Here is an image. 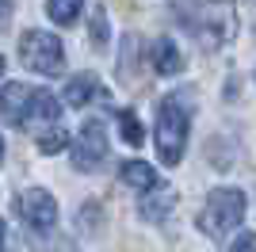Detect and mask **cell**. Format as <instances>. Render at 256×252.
Segmentation results:
<instances>
[{
    "label": "cell",
    "mask_w": 256,
    "mask_h": 252,
    "mask_svg": "<svg viewBox=\"0 0 256 252\" xmlns=\"http://www.w3.org/2000/svg\"><path fill=\"white\" fill-rule=\"evenodd\" d=\"M184 23L192 27L199 50L214 54L222 50L226 42L237 34V12L230 0H206V4H195L192 12H184Z\"/></svg>",
    "instance_id": "cell-1"
},
{
    "label": "cell",
    "mask_w": 256,
    "mask_h": 252,
    "mask_svg": "<svg viewBox=\"0 0 256 252\" xmlns=\"http://www.w3.org/2000/svg\"><path fill=\"white\" fill-rule=\"evenodd\" d=\"M188 149V96H164L157 107V153L168 168L184 160Z\"/></svg>",
    "instance_id": "cell-2"
},
{
    "label": "cell",
    "mask_w": 256,
    "mask_h": 252,
    "mask_svg": "<svg viewBox=\"0 0 256 252\" xmlns=\"http://www.w3.org/2000/svg\"><path fill=\"white\" fill-rule=\"evenodd\" d=\"M241 222H245V191L214 188L210 195H206L203 214H199V230H203L210 241H226Z\"/></svg>",
    "instance_id": "cell-3"
},
{
    "label": "cell",
    "mask_w": 256,
    "mask_h": 252,
    "mask_svg": "<svg viewBox=\"0 0 256 252\" xmlns=\"http://www.w3.org/2000/svg\"><path fill=\"white\" fill-rule=\"evenodd\" d=\"M20 62L38 76H58L65 69L62 38L50 31H23L20 34Z\"/></svg>",
    "instance_id": "cell-4"
},
{
    "label": "cell",
    "mask_w": 256,
    "mask_h": 252,
    "mask_svg": "<svg viewBox=\"0 0 256 252\" xmlns=\"http://www.w3.org/2000/svg\"><path fill=\"white\" fill-rule=\"evenodd\" d=\"M107 160V130L104 122H84L80 126V134L73 142V168L76 172H96L100 164Z\"/></svg>",
    "instance_id": "cell-5"
},
{
    "label": "cell",
    "mask_w": 256,
    "mask_h": 252,
    "mask_svg": "<svg viewBox=\"0 0 256 252\" xmlns=\"http://www.w3.org/2000/svg\"><path fill=\"white\" fill-rule=\"evenodd\" d=\"M12 206H16V214H20L31 230H54V222H58V202H54V195L42 191V188L20 191V195L12 199Z\"/></svg>",
    "instance_id": "cell-6"
},
{
    "label": "cell",
    "mask_w": 256,
    "mask_h": 252,
    "mask_svg": "<svg viewBox=\"0 0 256 252\" xmlns=\"http://www.w3.org/2000/svg\"><path fill=\"white\" fill-rule=\"evenodd\" d=\"M31 96H34L31 84H20V80L4 84V88H0V118H4V122L23 126V118H27V107H31Z\"/></svg>",
    "instance_id": "cell-7"
},
{
    "label": "cell",
    "mask_w": 256,
    "mask_h": 252,
    "mask_svg": "<svg viewBox=\"0 0 256 252\" xmlns=\"http://www.w3.org/2000/svg\"><path fill=\"white\" fill-rule=\"evenodd\" d=\"M172 206H176V191L164 188V184H157V188L142 191V202H138V214L146 222H164L172 214Z\"/></svg>",
    "instance_id": "cell-8"
},
{
    "label": "cell",
    "mask_w": 256,
    "mask_h": 252,
    "mask_svg": "<svg viewBox=\"0 0 256 252\" xmlns=\"http://www.w3.org/2000/svg\"><path fill=\"white\" fill-rule=\"evenodd\" d=\"M58 115H62V104H58V96H54L50 88H34L23 126H54V122H58Z\"/></svg>",
    "instance_id": "cell-9"
},
{
    "label": "cell",
    "mask_w": 256,
    "mask_h": 252,
    "mask_svg": "<svg viewBox=\"0 0 256 252\" xmlns=\"http://www.w3.org/2000/svg\"><path fill=\"white\" fill-rule=\"evenodd\" d=\"M150 54H153V69H157L160 76H176L184 69V54L176 50V42H172V38H157Z\"/></svg>",
    "instance_id": "cell-10"
},
{
    "label": "cell",
    "mask_w": 256,
    "mask_h": 252,
    "mask_svg": "<svg viewBox=\"0 0 256 252\" xmlns=\"http://www.w3.org/2000/svg\"><path fill=\"white\" fill-rule=\"evenodd\" d=\"M69 107H84V104H92V100H100V88H96V80L92 76H73V80L65 84V96H62Z\"/></svg>",
    "instance_id": "cell-11"
},
{
    "label": "cell",
    "mask_w": 256,
    "mask_h": 252,
    "mask_svg": "<svg viewBox=\"0 0 256 252\" xmlns=\"http://www.w3.org/2000/svg\"><path fill=\"white\" fill-rule=\"evenodd\" d=\"M122 184H130L138 191H150V188H157V172L146 160H122Z\"/></svg>",
    "instance_id": "cell-12"
},
{
    "label": "cell",
    "mask_w": 256,
    "mask_h": 252,
    "mask_svg": "<svg viewBox=\"0 0 256 252\" xmlns=\"http://www.w3.org/2000/svg\"><path fill=\"white\" fill-rule=\"evenodd\" d=\"M80 8H84L80 0H50V4H46V16H50L58 27H69V23L80 20Z\"/></svg>",
    "instance_id": "cell-13"
},
{
    "label": "cell",
    "mask_w": 256,
    "mask_h": 252,
    "mask_svg": "<svg viewBox=\"0 0 256 252\" xmlns=\"http://www.w3.org/2000/svg\"><path fill=\"white\" fill-rule=\"evenodd\" d=\"M65 142H69V134H65L62 126H42L38 130V138H34V146H38V153H58V149H65Z\"/></svg>",
    "instance_id": "cell-14"
},
{
    "label": "cell",
    "mask_w": 256,
    "mask_h": 252,
    "mask_svg": "<svg viewBox=\"0 0 256 252\" xmlns=\"http://www.w3.org/2000/svg\"><path fill=\"white\" fill-rule=\"evenodd\" d=\"M118 126H122V138H126V146H142L146 130H142V122H138V115H134V111H118Z\"/></svg>",
    "instance_id": "cell-15"
},
{
    "label": "cell",
    "mask_w": 256,
    "mask_h": 252,
    "mask_svg": "<svg viewBox=\"0 0 256 252\" xmlns=\"http://www.w3.org/2000/svg\"><path fill=\"white\" fill-rule=\"evenodd\" d=\"M88 27H92V46H96V50H107V16H104V8H92Z\"/></svg>",
    "instance_id": "cell-16"
},
{
    "label": "cell",
    "mask_w": 256,
    "mask_h": 252,
    "mask_svg": "<svg viewBox=\"0 0 256 252\" xmlns=\"http://www.w3.org/2000/svg\"><path fill=\"white\" fill-rule=\"evenodd\" d=\"M230 252H256V233H241V237L230 244Z\"/></svg>",
    "instance_id": "cell-17"
},
{
    "label": "cell",
    "mask_w": 256,
    "mask_h": 252,
    "mask_svg": "<svg viewBox=\"0 0 256 252\" xmlns=\"http://www.w3.org/2000/svg\"><path fill=\"white\" fill-rule=\"evenodd\" d=\"M12 23V0H0V31Z\"/></svg>",
    "instance_id": "cell-18"
},
{
    "label": "cell",
    "mask_w": 256,
    "mask_h": 252,
    "mask_svg": "<svg viewBox=\"0 0 256 252\" xmlns=\"http://www.w3.org/2000/svg\"><path fill=\"white\" fill-rule=\"evenodd\" d=\"M4 237H8V226H4V218H0V252H4Z\"/></svg>",
    "instance_id": "cell-19"
},
{
    "label": "cell",
    "mask_w": 256,
    "mask_h": 252,
    "mask_svg": "<svg viewBox=\"0 0 256 252\" xmlns=\"http://www.w3.org/2000/svg\"><path fill=\"white\" fill-rule=\"evenodd\" d=\"M0 160H4V142H0Z\"/></svg>",
    "instance_id": "cell-20"
},
{
    "label": "cell",
    "mask_w": 256,
    "mask_h": 252,
    "mask_svg": "<svg viewBox=\"0 0 256 252\" xmlns=\"http://www.w3.org/2000/svg\"><path fill=\"white\" fill-rule=\"evenodd\" d=\"M0 76H4V58H0Z\"/></svg>",
    "instance_id": "cell-21"
}]
</instances>
